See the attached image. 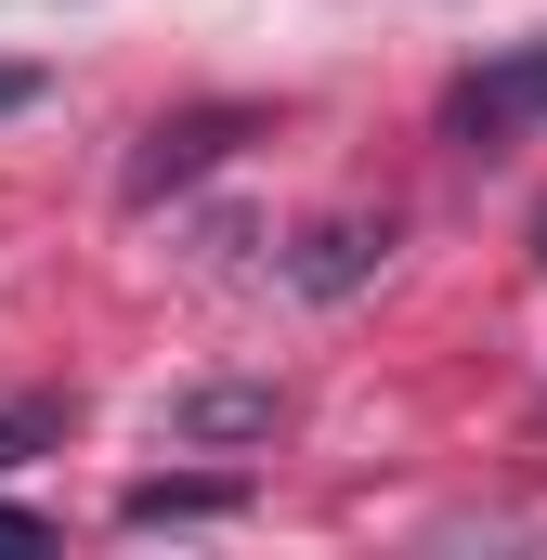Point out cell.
<instances>
[{"mask_svg": "<svg viewBox=\"0 0 547 560\" xmlns=\"http://www.w3.org/2000/svg\"><path fill=\"white\" fill-rule=\"evenodd\" d=\"M535 118H547V39H522V52L456 79V131H535Z\"/></svg>", "mask_w": 547, "mask_h": 560, "instance_id": "cell-1", "label": "cell"}, {"mask_svg": "<svg viewBox=\"0 0 547 560\" xmlns=\"http://www.w3.org/2000/svg\"><path fill=\"white\" fill-rule=\"evenodd\" d=\"M274 418H287V405H274L261 378H222V392H170V405H156L170 443H261Z\"/></svg>", "mask_w": 547, "mask_h": 560, "instance_id": "cell-2", "label": "cell"}, {"mask_svg": "<svg viewBox=\"0 0 547 560\" xmlns=\"http://www.w3.org/2000/svg\"><path fill=\"white\" fill-rule=\"evenodd\" d=\"M379 248H392V222H326V235H313V248H300V287H313V300H339V287L365 275V261H379Z\"/></svg>", "mask_w": 547, "mask_h": 560, "instance_id": "cell-3", "label": "cell"}, {"mask_svg": "<svg viewBox=\"0 0 547 560\" xmlns=\"http://www.w3.org/2000/svg\"><path fill=\"white\" fill-rule=\"evenodd\" d=\"M222 509H235V482H131V509H118V522L156 535V522H222Z\"/></svg>", "mask_w": 547, "mask_h": 560, "instance_id": "cell-4", "label": "cell"}, {"mask_svg": "<svg viewBox=\"0 0 547 560\" xmlns=\"http://www.w3.org/2000/svg\"><path fill=\"white\" fill-rule=\"evenodd\" d=\"M222 131H235V118H183V131H156V156H131V196H156V183H183L196 156H222Z\"/></svg>", "mask_w": 547, "mask_h": 560, "instance_id": "cell-5", "label": "cell"}, {"mask_svg": "<svg viewBox=\"0 0 547 560\" xmlns=\"http://www.w3.org/2000/svg\"><path fill=\"white\" fill-rule=\"evenodd\" d=\"M53 430H66V405H53V392H26V405H0V469H26V456H39Z\"/></svg>", "mask_w": 547, "mask_h": 560, "instance_id": "cell-6", "label": "cell"}, {"mask_svg": "<svg viewBox=\"0 0 547 560\" xmlns=\"http://www.w3.org/2000/svg\"><path fill=\"white\" fill-rule=\"evenodd\" d=\"M0 548H39V509H0Z\"/></svg>", "mask_w": 547, "mask_h": 560, "instance_id": "cell-7", "label": "cell"}, {"mask_svg": "<svg viewBox=\"0 0 547 560\" xmlns=\"http://www.w3.org/2000/svg\"><path fill=\"white\" fill-rule=\"evenodd\" d=\"M0 105H26V66H0Z\"/></svg>", "mask_w": 547, "mask_h": 560, "instance_id": "cell-8", "label": "cell"}]
</instances>
